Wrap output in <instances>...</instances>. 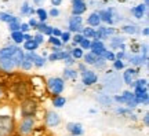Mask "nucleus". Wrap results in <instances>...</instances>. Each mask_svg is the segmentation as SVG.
Instances as JSON below:
<instances>
[{
  "label": "nucleus",
  "mask_w": 149,
  "mask_h": 136,
  "mask_svg": "<svg viewBox=\"0 0 149 136\" xmlns=\"http://www.w3.org/2000/svg\"><path fill=\"white\" fill-rule=\"evenodd\" d=\"M15 129V122L11 115H0V136H11Z\"/></svg>",
  "instance_id": "f257e3e1"
},
{
  "label": "nucleus",
  "mask_w": 149,
  "mask_h": 136,
  "mask_svg": "<svg viewBox=\"0 0 149 136\" xmlns=\"http://www.w3.org/2000/svg\"><path fill=\"white\" fill-rule=\"evenodd\" d=\"M47 88L54 96L62 94V91L65 88V80L61 77H51L47 80Z\"/></svg>",
  "instance_id": "f03ea898"
},
{
  "label": "nucleus",
  "mask_w": 149,
  "mask_h": 136,
  "mask_svg": "<svg viewBox=\"0 0 149 136\" xmlns=\"http://www.w3.org/2000/svg\"><path fill=\"white\" fill-rule=\"evenodd\" d=\"M37 110V103L36 100L32 99V98H28L21 103V114L24 118L26 117H33L35 113Z\"/></svg>",
  "instance_id": "7ed1b4c3"
},
{
  "label": "nucleus",
  "mask_w": 149,
  "mask_h": 136,
  "mask_svg": "<svg viewBox=\"0 0 149 136\" xmlns=\"http://www.w3.org/2000/svg\"><path fill=\"white\" fill-rule=\"evenodd\" d=\"M134 98H135L137 105L144 103L145 106H148V102H149L148 87H135V91H134Z\"/></svg>",
  "instance_id": "20e7f679"
},
{
  "label": "nucleus",
  "mask_w": 149,
  "mask_h": 136,
  "mask_svg": "<svg viewBox=\"0 0 149 136\" xmlns=\"http://www.w3.org/2000/svg\"><path fill=\"white\" fill-rule=\"evenodd\" d=\"M33 125H35V120H33V117H26V118H24L21 122V125H19V132L24 133V135H26V133H31L33 129Z\"/></svg>",
  "instance_id": "39448f33"
},
{
  "label": "nucleus",
  "mask_w": 149,
  "mask_h": 136,
  "mask_svg": "<svg viewBox=\"0 0 149 136\" xmlns=\"http://www.w3.org/2000/svg\"><path fill=\"white\" fill-rule=\"evenodd\" d=\"M81 77H83V84H84L86 87L94 85V84L98 81V76H97L94 72H91V70H86V72H83Z\"/></svg>",
  "instance_id": "423d86ee"
},
{
  "label": "nucleus",
  "mask_w": 149,
  "mask_h": 136,
  "mask_svg": "<svg viewBox=\"0 0 149 136\" xmlns=\"http://www.w3.org/2000/svg\"><path fill=\"white\" fill-rule=\"evenodd\" d=\"M113 33H115V30H113L112 28L98 26V30L95 32V36H94V39H95V40H100V41H102L104 39H107L109 35H113Z\"/></svg>",
  "instance_id": "0eeeda50"
},
{
  "label": "nucleus",
  "mask_w": 149,
  "mask_h": 136,
  "mask_svg": "<svg viewBox=\"0 0 149 136\" xmlns=\"http://www.w3.org/2000/svg\"><path fill=\"white\" fill-rule=\"evenodd\" d=\"M69 30L70 32H76V33L81 30V17H79V15L70 17V19H69Z\"/></svg>",
  "instance_id": "6e6552de"
},
{
  "label": "nucleus",
  "mask_w": 149,
  "mask_h": 136,
  "mask_svg": "<svg viewBox=\"0 0 149 136\" xmlns=\"http://www.w3.org/2000/svg\"><path fill=\"white\" fill-rule=\"evenodd\" d=\"M87 10V4L83 0H73V7H72V12L73 15H80Z\"/></svg>",
  "instance_id": "1a4fd4ad"
},
{
  "label": "nucleus",
  "mask_w": 149,
  "mask_h": 136,
  "mask_svg": "<svg viewBox=\"0 0 149 136\" xmlns=\"http://www.w3.org/2000/svg\"><path fill=\"white\" fill-rule=\"evenodd\" d=\"M59 122H61L59 115L57 113H54V111H48L47 115H46V124L48 126H57L59 125Z\"/></svg>",
  "instance_id": "9d476101"
},
{
  "label": "nucleus",
  "mask_w": 149,
  "mask_h": 136,
  "mask_svg": "<svg viewBox=\"0 0 149 136\" xmlns=\"http://www.w3.org/2000/svg\"><path fill=\"white\" fill-rule=\"evenodd\" d=\"M66 129L72 133V136L83 135V126H81V124H79V122H69L68 126H66Z\"/></svg>",
  "instance_id": "9b49d317"
},
{
  "label": "nucleus",
  "mask_w": 149,
  "mask_h": 136,
  "mask_svg": "<svg viewBox=\"0 0 149 136\" xmlns=\"http://www.w3.org/2000/svg\"><path fill=\"white\" fill-rule=\"evenodd\" d=\"M90 48H91V52L95 54L97 57H101L102 52L107 50V48H105V46H104V43L100 41V40H95V41L91 43V47Z\"/></svg>",
  "instance_id": "f8f14e48"
},
{
  "label": "nucleus",
  "mask_w": 149,
  "mask_h": 136,
  "mask_svg": "<svg viewBox=\"0 0 149 136\" xmlns=\"http://www.w3.org/2000/svg\"><path fill=\"white\" fill-rule=\"evenodd\" d=\"M138 74V70H135V69H127L124 74H123V80H124V83L128 84V85H131L134 83V79H135V76Z\"/></svg>",
  "instance_id": "ddd939ff"
},
{
  "label": "nucleus",
  "mask_w": 149,
  "mask_h": 136,
  "mask_svg": "<svg viewBox=\"0 0 149 136\" xmlns=\"http://www.w3.org/2000/svg\"><path fill=\"white\" fill-rule=\"evenodd\" d=\"M0 68L3 69L4 72H11L15 66H14L13 59H10V58H1L0 59Z\"/></svg>",
  "instance_id": "4468645a"
},
{
  "label": "nucleus",
  "mask_w": 149,
  "mask_h": 136,
  "mask_svg": "<svg viewBox=\"0 0 149 136\" xmlns=\"http://www.w3.org/2000/svg\"><path fill=\"white\" fill-rule=\"evenodd\" d=\"M98 17H100V19L104 22H107V23H113V18H112V10H102L100 12H97Z\"/></svg>",
  "instance_id": "2eb2a0df"
},
{
  "label": "nucleus",
  "mask_w": 149,
  "mask_h": 136,
  "mask_svg": "<svg viewBox=\"0 0 149 136\" xmlns=\"http://www.w3.org/2000/svg\"><path fill=\"white\" fill-rule=\"evenodd\" d=\"M130 63L135 65V66H141L144 63H148V57H145V55H133V57H130Z\"/></svg>",
  "instance_id": "dca6fc26"
},
{
  "label": "nucleus",
  "mask_w": 149,
  "mask_h": 136,
  "mask_svg": "<svg viewBox=\"0 0 149 136\" xmlns=\"http://www.w3.org/2000/svg\"><path fill=\"white\" fill-rule=\"evenodd\" d=\"M29 57H31L33 65H35L36 68H42V66H44L46 61H44V58L43 57H40V55H37V54H35V52H29Z\"/></svg>",
  "instance_id": "f3484780"
},
{
  "label": "nucleus",
  "mask_w": 149,
  "mask_h": 136,
  "mask_svg": "<svg viewBox=\"0 0 149 136\" xmlns=\"http://www.w3.org/2000/svg\"><path fill=\"white\" fill-rule=\"evenodd\" d=\"M145 10H146V6H145V4H138L137 7H134L133 10H131V12L134 14V17H135V18L141 19V18L144 17V14H145Z\"/></svg>",
  "instance_id": "a211bd4d"
},
{
  "label": "nucleus",
  "mask_w": 149,
  "mask_h": 136,
  "mask_svg": "<svg viewBox=\"0 0 149 136\" xmlns=\"http://www.w3.org/2000/svg\"><path fill=\"white\" fill-rule=\"evenodd\" d=\"M69 55V52L68 51H59V52H53L50 57H48V61H51V62H54V61H61V59H65V58Z\"/></svg>",
  "instance_id": "6ab92c4d"
},
{
  "label": "nucleus",
  "mask_w": 149,
  "mask_h": 136,
  "mask_svg": "<svg viewBox=\"0 0 149 136\" xmlns=\"http://www.w3.org/2000/svg\"><path fill=\"white\" fill-rule=\"evenodd\" d=\"M36 29L40 32L42 35H50V36H51V33H53V28L48 26V25H46L44 22H42V23H37Z\"/></svg>",
  "instance_id": "aec40b11"
},
{
  "label": "nucleus",
  "mask_w": 149,
  "mask_h": 136,
  "mask_svg": "<svg viewBox=\"0 0 149 136\" xmlns=\"http://www.w3.org/2000/svg\"><path fill=\"white\" fill-rule=\"evenodd\" d=\"M32 66H33V62H32V59H31V57H29V52H28L24 55V61L21 63V68L24 70H29V69H32Z\"/></svg>",
  "instance_id": "412c9836"
},
{
  "label": "nucleus",
  "mask_w": 149,
  "mask_h": 136,
  "mask_svg": "<svg viewBox=\"0 0 149 136\" xmlns=\"http://www.w3.org/2000/svg\"><path fill=\"white\" fill-rule=\"evenodd\" d=\"M100 22H101V19H100V17H98L97 12H93V14L88 17V19H87V23H88L90 26H100Z\"/></svg>",
  "instance_id": "4be33fe9"
},
{
  "label": "nucleus",
  "mask_w": 149,
  "mask_h": 136,
  "mask_svg": "<svg viewBox=\"0 0 149 136\" xmlns=\"http://www.w3.org/2000/svg\"><path fill=\"white\" fill-rule=\"evenodd\" d=\"M83 57H84L86 65H94V63L98 61V58H100V57H97L95 54H93V52L86 54V55H83Z\"/></svg>",
  "instance_id": "5701e85b"
},
{
  "label": "nucleus",
  "mask_w": 149,
  "mask_h": 136,
  "mask_svg": "<svg viewBox=\"0 0 149 136\" xmlns=\"http://www.w3.org/2000/svg\"><path fill=\"white\" fill-rule=\"evenodd\" d=\"M39 47V44H37L35 40H29V41H25V44H24V48L26 50V51H29V52H35V50Z\"/></svg>",
  "instance_id": "b1692460"
},
{
  "label": "nucleus",
  "mask_w": 149,
  "mask_h": 136,
  "mask_svg": "<svg viewBox=\"0 0 149 136\" xmlns=\"http://www.w3.org/2000/svg\"><path fill=\"white\" fill-rule=\"evenodd\" d=\"M65 103H66V99H65L64 96H61V95H57V96H54L53 98L54 107H62Z\"/></svg>",
  "instance_id": "393cba45"
},
{
  "label": "nucleus",
  "mask_w": 149,
  "mask_h": 136,
  "mask_svg": "<svg viewBox=\"0 0 149 136\" xmlns=\"http://www.w3.org/2000/svg\"><path fill=\"white\" fill-rule=\"evenodd\" d=\"M15 19H18V18L14 15H11V14H8V12H0V21L10 23V22L15 21Z\"/></svg>",
  "instance_id": "a878e982"
},
{
  "label": "nucleus",
  "mask_w": 149,
  "mask_h": 136,
  "mask_svg": "<svg viewBox=\"0 0 149 136\" xmlns=\"http://www.w3.org/2000/svg\"><path fill=\"white\" fill-rule=\"evenodd\" d=\"M100 58H102L104 61H112V62H115L116 61V57H115V54L112 52V51H109V50H105L104 52H102V55Z\"/></svg>",
  "instance_id": "bb28decb"
},
{
  "label": "nucleus",
  "mask_w": 149,
  "mask_h": 136,
  "mask_svg": "<svg viewBox=\"0 0 149 136\" xmlns=\"http://www.w3.org/2000/svg\"><path fill=\"white\" fill-rule=\"evenodd\" d=\"M64 79L68 80V79H77V72L73 70V69H65L64 70Z\"/></svg>",
  "instance_id": "cd10ccee"
},
{
  "label": "nucleus",
  "mask_w": 149,
  "mask_h": 136,
  "mask_svg": "<svg viewBox=\"0 0 149 136\" xmlns=\"http://www.w3.org/2000/svg\"><path fill=\"white\" fill-rule=\"evenodd\" d=\"M81 36L84 37V39H94V36H95V30L93 29V28H84L83 29V35Z\"/></svg>",
  "instance_id": "c85d7f7f"
},
{
  "label": "nucleus",
  "mask_w": 149,
  "mask_h": 136,
  "mask_svg": "<svg viewBox=\"0 0 149 136\" xmlns=\"http://www.w3.org/2000/svg\"><path fill=\"white\" fill-rule=\"evenodd\" d=\"M11 39H13L17 44H19V43L24 41V33H21L19 30H18V32H13V33H11Z\"/></svg>",
  "instance_id": "c756f323"
},
{
  "label": "nucleus",
  "mask_w": 149,
  "mask_h": 136,
  "mask_svg": "<svg viewBox=\"0 0 149 136\" xmlns=\"http://www.w3.org/2000/svg\"><path fill=\"white\" fill-rule=\"evenodd\" d=\"M69 54L73 59H80V58H83V50H81V48H73Z\"/></svg>",
  "instance_id": "7c9ffc66"
},
{
  "label": "nucleus",
  "mask_w": 149,
  "mask_h": 136,
  "mask_svg": "<svg viewBox=\"0 0 149 136\" xmlns=\"http://www.w3.org/2000/svg\"><path fill=\"white\" fill-rule=\"evenodd\" d=\"M21 14H29V15H32V14H35V10L28 3H24L21 7Z\"/></svg>",
  "instance_id": "2f4dec72"
},
{
  "label": "nucleus",
  "mask_w": 149,
  "mask_h": 136,
  "mask_svg": "<svg viewBox=\"0 0 149 136\" xmlns=\"http://www.w3.org/2000/svg\"><path fill=\"white\" fill-rule=\"evenodd\" d=\"M8 28H10L11 33L13 32H18L19 30V28H21V23H19V19H15V21H13L8 23Z\"/></svg>",
  "instance_id": "473e14b6"
},
{
  "label": "nucleus",
  "mask_w": 149,
  "mask_h": 136,
  "mask_svg": "<svg viewBox=\"0 0 149 136\" xmlns=\"http://www.w3.org/2000/svg\"><path fill=\"white\" fill-rule=\"evenodd\" d=\"M35 12L39 15V19H40L42 22H44L46 19H47V11L46 10H43V8H37Z\"/></svg>",
  "instance_id": "72a5a7b5"
},
{
  "label": "nucleus",
  "mask_w": 149,
  "mask_h": 136,
  "mask_svg": "<svg viewBox=\"0 0 149 136\" xmlns=\"http://www.w3.org/2000/svg\"><path fill=\"white\" fill-rule=\"evenodd\" d=\"M123 32L130 33V35H134V33L138 32V29H137V26H134V25H126V26H123Z\"/></svg>",
  "instance_id": "f704fd0d"
},
{
  "label": "nucleus",
  "mask_w": 149,
  "mask_h": 136,
  "mask_svg": "<svg viewBox=\"0 0 149 136\" xmlns=\"http://www.w3.org/2000/svg\"><path fill=\"white\" fill-rule=\"evenodd\" d=\"M105 65H107V61H104L102 58H98V61H97V62L94 63L93 66H95V68L100 70V69H104V68H105Z\"/></svg>",
  "instance_id": "c9c22d12"
},
{
  "label": "nucleus",
  "mask_w": 149,
  "mask_h": 136,
  "mask_svg": "<svg viewBox=\"0 0 149 136\" xmlns=\"http://www.w3.org/2000/svg\"><path fill=\"white\" fill-rule=\"evenodd\" d=\"M91 47V41L88 40V39H83V41L80 43V48L81 50H90Z\"/></svg>",
  "instance_id": "e433bc0d"
},
{
  "label": "nucleus",
  "mask_w": 149,
  "mask_h": 136,
  "mask_svg": "<svg viewBox=\"0 0 149 136\" xmlns=\"http://www.w3.org/2000/svg\"><path fill=\"white\" fill-rule=\"evenodd\" d=\"M48 41L51 43L54 47H61V44H62V43H61V40H58V37H54V36L50 37V39H48Z\"/></svg>",
  "instance_id": "4c0bfd02"
},
{
  "label": "nucleus",
  "mask_w": 149,
  "mask_h": 136,
  "mask_svg": "<svg viewBox=\"0 0 149 136\" xmlns=\"http://www.w3.org/2000/svg\"><path fill=\"white\" fill-rule=\"evenodd\" d=\"M59 37H61V43H68L70 40V33L69 32H65V33H62Z\"/></svg>",
  "instance_id": "58836bf2"
},
{
  "label": "nucleus",
  "mask_w": 149,
  "mask_h": 136,
  "mask_svg": "<svg viewBox=\"0 0 149 136\" xmlns=\"http://www.w3.org/2000/svg\"><path fill=\"white\" fill-rule=\"evenodd\" d=\"M33 40H35V41H36L39 46H40V44H43V43H44V36H43L42 33H37L36 36L33 37Z\"/></svg>",
  "instance_id": "ea45409f"
},
{
  "label": "nucleus",
  "mask_w": 149,
  "mask_h": 136,
  "mask_svg": "<svg viewBox=\"0 0 149 136\" xmlns=\"http://www.w3.org/2000/svg\"><path fill=\"white\" fill-rule=\"evenodd\" d=\"M113 68L116 69V70H122V69L124 68V63H123L120 59H116V61L113 62Z\"/></svg>",
  "instance_id": "a19ab883"
},
{
  "label": "nucleus",
  "mask_w": 149,
  "mask_h": 136,
  "mask_svg": "<svg viewBox=\"0 0 149 136\" xmlns=\"http://www.w3.org/2000/svg\"><path fill=\"white\" fill-rule=\"evenodd\" d=\"M83 39H84V37L81 36V35L76 33V35H74V37H73V44H74V46H76V44H80V43L83 41Z\"/></svg>",
  "instance_id": "79ce46f5"
},
{
  "label": "nucleus",
  "mask_w": 149,
  "mask_h": 136,
  "mask_svg": "<svg viewBox=\"0 0 149 136\" xmlns=\"http://www.w3.org/2000/svg\"><path fill=\"white\" fill-rule=\"evenodd\" d=\"M64 62H65V65L70 66V65H73V63H74V59H73L72 57H70V54H69V55H68V57H66V58L64 59Z\"/></svg>",
  "instance_id": "37998d69"
},
{
  "label": "nucleus",
  "mask_w": 149,
  "mask_h": 136,
  "mask_svg": "<svg viewBox=\"0 0 149 136\" xmlns=\"http://www.w3.org/2000/svg\"><path fill=\"white\" fill-rule=\"evenodd\" d=\"M29 29H31V28H29V25H28V23H22V25H21V28H19V32L25 35V33H26V32L29 30Z\"/></svg>",
  "instance_id": "c03bdc74"
},
{
  "label": "nucleus",
  "mask_w": 149,
  "mask_h": 136,
  "mask_svg": "<svg viewBox=\"0 0 149 136\" xmlns=\"http://www.w3.org/2000/svg\"><path fill=\"white\" fill-rule=\"evenodd\" d=\"M62 35V32L59 30V29H54L53 28V33H51V36H54V37H59Z\"/></svg>",
  "instance_id": "a18cd8bd"
},
{
  "label": "nucleus",
  "mask_w": 149,
  "mask_h": 136,
  "mask_svg": "<svg viewBox=\"0 0 149 136\" xmlns=\"http://www.w3.org/2000/svg\"><path fill=\"white\" fill-rule=\"evenodd\" d=\"M37 23H39V22H37L36 19H33V18H32V19H31L29 22H28V25H29V28H31V26H32V28H37Z\"/></svg>",
  "instance_id": "49530a36"
},
{
  "label": "nucleus",
  "mask_w": 149,
  "mask_h": 136,
  "mask_svg": "<svg viewBox=\"0 0 149 136\" xmlns=\"http://www.w3.org/2000/svg\"><path fill=\"white\" fill-rule=\"evenodd\" d=\"M50 15H51V17H58L59 15V11L57 10V8H53V10L50 11Z\"/></svg>",
  "instance_id": "de8ad7c7"
},
{
  "label": "nucleus",
  "mask_w": 149,
  "mask_h": 136,
  "mask_svg": "<svg viewBox=\"0 0 149 136\" xmlns=\"http://www.w3.org/2000/svg\"><path fill=\"white\" fill-rule=\"evenodd\" d=\"M115 100H116V102H119V103H124L123 96H119V95H116V96H115Z\"/></svg>",
  "instance_id": "09e8293b"
},
{
  "label": "nucleus",
  "mask_w": 149,
  "mask_h": 136,
  "mask_svg": "<svg viewBox=\"0 0 149 136\" xmlns=\"http://www.w3.org/2000/svg\"><path fill=\"white\" fill-rule=\"evenodd\" d=\"M144 124L146 126L149 125V114H148V113H146V114H145V117H144Z\"/></svg>",
  "instance_id": "8fccbe9b"
},
{
  "label": "nucleus",
  "mask_w": 149,
  "mask_h": 136,
  "mask_svg": "<svg viewBox=\"0 0 149 136\" xmlns=\"http://www.w3.org/2000/svg\"><path fill=\"white\" fill-rule=\"evenodd\" d=\"M51 3H53V6H59L62 3V0H51Z\"/></svg>",
  "instance_id": "3c124183"
},
{
  "label": "nucleus",
  "mask_w": 149,
  "mask_h": 136,
  "mask_svg": "<svg viewBox=\"0 0 149 136\" xmlns=\"http://www.w3.org/2000/svg\"><path fill=\"white\" fill-rule=\"evenodd\" d=\"M24 40H25V41H29V40H32V37L29 36V35H24Z\"/></svg>",
  "instance_id": "603ef678"
},
{
  "label": "nucleus",
  "mask_w": 149,
  "mask_h": 136,
  "mask_svg": "<svg viewBox=\"0 0 149 136\" xmlns=\"http://www.w3.org/2000/svg\"><path fill=\"white\" fill-rule=\"evenodd\" d=\"M53 51H54V52H59V51H62V50H61L59 47H54V48H53Z\"/></svg>",
  "instance_id": "864d4df0"
},
{
  "label": "nucleus",
  "mask_w": 149,
  "mask_h": 136,
  "mask_svg": "<svg viewBox=\"0 0 149 136\" xmlns=\"http://www.w3.org/2000/svg\"><path fill=\"white\" fill-rule=\"evenodd\" d=\"M79 69L81 70V72H86V68H84V65H79Z\"/></svg>",
  "instance_id": "5fc2aeb1"
},
{
  "label": "nucleus",
  "mask_w": 149,
  "mask_h": 136,
  "mask_svg": "<svg viewBox=\"0 0 149 136\" xmlns=\"http://www.w3.org/2000/svg\"><path fill=\"white\" fill-rule=\"evenodd\" d=\"M144 35H145V36H148V35H149V30H148V29H144Z\"/></svg>",
  "instance_id": "6e6d98bb"
},
{
  "label": "nucleus",
  "mask_w": 149,
  "mask_h": 136,
  "mask_svg": "<svg viewBox=\"0 0 149 136\" xmlns=\"http://www.w3.org/2000/svg\"><path fill=\"white\" fill-rule=\"evenodd\" d=\"M33 1H35V3H40L42 0H33Z\"/></svg>",
  "instance_id": "4d7b16f0"
},
{
  "label": "nucleus",
  "mask_w": 149,
  "mask_h": 136,
  "mask_svg": "<svg viewBox=\"0 0 149 136\" xmlns=\"http://www.w3.org/2000/svg\"><path fill=\"white\" fill-rule=\"evenodd\" d=\"M145 6H148V0H145Z\"/></svg>",
  "instance_id": "13d9d810"
},
{
  "label": "nucleus",
  "mask_w": 149,
  "mask_h": 136,
  "mask_svg": "<svg viewBox=\"0 0 149 136\" xmlns=\"http://www.w3.org/2000/svg\"><path fill=\"white\" fill-rule=\"evenodd\" d=\"M0 96H1V89H0Z\"/></svg>",
  "instance_id": "bf43d9fd"
}]
</instances>
